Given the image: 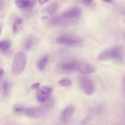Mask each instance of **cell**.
I'll return each mask as SVG.
<instances>
[{
    "mask_svg": "<svg viewBox=\"0 0 125 125\" xmlns=\"http://www.w3.org/2000/svg\"><path fill=\"white\" fill-rule=\"evenodd\" d=\"M123 53L122 47L118 45H115L102 52L99 55L98 58L101 61L112 59L115 62H119L122 61Z\"/></svg>",
    "mask_w": 125,
    "mask_h": 125,
    "instance_id": "1",
    "label": "cell"
},
{
    "mask_svg": "<svg viewBox=\"0 0 125 125\" xmlns=\"http://www.w3.org/2000/svg\"><path fill=\"white\" fill-rule=\"evenodd\" d=\"M26 58L24 54L19 52L15 54L13 59L11 71L15 75H18L23 71L25 66Z\"/></svg>",
    "mask_w": 125,
    "mask_h": 125,
    "instance_id": "2",
    "label": "cell"
},
{
    "mask_svg": "<svg viewBox=\"0 0 125 125\" xmlns=\"http://www.w3.org/2000/svg\"><path fill=\"white\" fill-rule=\"evenodd\" d=\"M79 86L82 90L86 94H93L95 90V85L93 80L90 77L86 76H81L79 77Z\"/></svg>",
    "mask_w": 125,
    "mask_h": 125,
    "instance_id": "3",
    "label": "cell"
},
{
    "mask_svg": "<svg viewBox=\"0 0 125 125\" xmlns=\"http://www.w3.org/2000/svg\"><path fill=\"white\" fill-rule=\"evenodd\" d=\"M72 70L83 75L94 73L95 69L93 65L84 62L75 61L71 62Z\"/></svg>",
    "mask_w": 125,
    "mask_h": 125,
    "instance_id": "4",
    "label": "cell"
},
{
    "mask_svg": "<svg viewBox=\"0 0 125 125\" xmlns=\"http://www.w3.org/2000/svg\"><path fill=\"white\" fill-rule=\"evenodd\" d=\"M52 89L47 86H43L38 90L36 97L38 100L41 102H43L49 99L52 92Z\"/></svg>",
    "mask_w": 125,
    "mask_h": 125,
    "instance_id": "5",
    "label": "cell"
},
{
    "mask_svg": "<svg viewBox=\"0 0 125 125\" xmlns=\"http://www.w3.org/2000/svg\"><path fill=\"white\" fill-rule=\"evenodd\" d=\"M46 108L44 107H35L27 108L25 114L27 116L33 118L41 116L46 112Z\"/></svg>",
    "mask_w": 125,
    "mask_h": 125,
    "instance_id": "6",
    "label": "cell"
},
{
    "mask_svg": "<svg viewBox=\"0 0 125 125\" xmlns=\"http://www.w3.org/2000/svg\"><path fill=\"white\" fill-rule=\"evenodd\" d=\"M58 43L67 45L74 46L78 45L81 42L79 39L67 36H62L57 39Z\"/></svg>",
    "mask_w": 125,
    "mask_h": 125,
    "instance_id": "7",
    "label": "cell"
},
{
    "mask_svg": "<svg viewBox=\"0 0 125 125\" xmlns=\"http://www.w3.org/2000/svg\"><path fill=\"white\" fill-rule=\"evenodd\" d=\"M74 110V107L72 105L67 106L60 113L59 116L60 121L61 122L67 121L73 115Z\"/></svg>",
    "mask_w": 125,
    "mask_h": 125,
    "instance_id": "8",
    "label": "cell"
},
{
    "mask_svg": "<svg viewBox=\"0 0 125 125\" xmlns=\"http://www.w3.org/2000/svg\"><path fill=\"white\" fill-rule=\"evenodd\" d=\"M81 13L80 9L78 7H76L63 12L61 16L62 19L74 18L79 17Z\"/></svg>",
    "mask_w": 125,
    "mask_h": 125,
    "instance_id": "9",
    "label": "cell"
},
{
    "mask_svg": "<svg viewBox=\"0 0 125 125\" xmlns=\"http://www.w3.org/2000/svg\"><path fill=\"white\" fill-rule=\"evenodd\" d=\"M57 8L58 5L56 3H51L43 8L42 12L43 13H47L49 15H52L56 12Z\"/></svg>",
    "mask_w": 125,
    "mask_h": 125,
    "instance_id": "10",
    "label": "cell"
},
{
    "mask_svg": "<svg viewBox=\"0 0 125 125\" xmlns=\"http://www.w3.org/2000/svg\"><path fill=\"white\" fill-rule=\"evenodd\" d=\"M23 8L27 11H31L36 2V0H22Z\"/></svg>",
    "mask_w": 125,
    "mask_h": 125,
    "instance_id": "11",
    "label": "cell"
},
{
    "mask_svg": "<svg viewBox=\"0 0 125 125\" xmlns=\"http://www.w3.org/2000/svg\"><path fill=\"white\" fill-rule=\"evenodd\" d=\"M62 18L61 15H56L50 18L48 21L49 25L51 26H54L59 25L61 23Z\"/></svg>",
    "mask_w": 125,
    "mask_h": 125,
    "instance_id": "12",
    "label": "cell"
},
{
    "mask_svg": "<svg viewBox=\"0 0 125 125\" xmlns=\"http://www.w3.org/2000/svg\"><path fill=\"white\" fill-rule=\"evenodd\" d=\"M35 42V39L33 37L30 36L26 39L25 44V47L27 50H29L34 46Z\"/></svg>",
    "mask_w": 125,
    "mask_h": 125,
    "instance_id": "13",
    "label": "cell"
},
{
    "mask_svg": "<svg viewBox=\"0 0 125 125\" xmlns=\"http://www.w3.org/2000/svg\"><path fill=\"white\" fill-rule=\"evenodd\" d=\"M48 60V57L46 56L41 58L37 63V66L38 69L41 70H43L46 65Z\"/></svg>",
    "mask_w": 125,
    "mask_h": 125,
    "instance_id": "14",
    "label": "cell"
},
{
    "mask_svg": "<svg viewBox=\"0 0 125 125\" xmlns=\"http://www.w3.org/2000/svg\"><path fill=\"white\" fill-rule=\"evenodd\" d=\"M10 45V42L8 40H5L0 41V50L3 52H5L9 48Z\"/></svg>",
    "mask_w": 125,
    "mask_h": 125,
    "instance_id": "15",
    "label": "cell"
},
{
    "mask_svg": "<svg viewBox=\"0 0 125 125\" xmlns=\"http://www.w3.org/2000/svg\"><path fill=\"white\" fill-rule=\"evenodd\" d=\"M26 108L20 105H16L13 107L12 110L13 113L15 114L19 115L25 114Z\"/></svg>",
    "mask_w": 125,
    "mask_h": 125,
    "instance_id": "16",
    "label": "cell"
},
{
    "mask_svg": "<svg viewBox=\"0 0 125 125\" xmlns=\"http://www.w3.org/2000/svg\"><path fill=\"white\" fill-rule=\"evenodd\" d=\"M59 84L61 86H67L71 85V82L69 79L65 78L60 80L59 82Z\"/></svg>",
    "mask_w": 125,
    "mask_h": 125,
    "instance_id": "17",
    "label": "cell"
},
{
    "mask_svg": "<svg viewBox=\"0 0 125 125\" xmlns=\"http://www.w3.org/2000/svg\"><path fill=\"white\" fill-rule=\"evenodd\" d=\"M7 82L6 81H3L2 85V91L3 95L5 96L7 95L8 93Z\"/></svg>",
    "mask_w": 125,
    "mask_h": 125,
    "instance_id": "18",
    "label": "cell"
},
{
    "mask_svg": "<svg viewBox=\"0 0 125 125\" xmlns=\"http://www.w3.org/2000/svg\"><path fill=\"white\" fill-rule=\"evenodd\" d=\"M43 103L44 107L45 108H50L52 107L54 103L53 99L50 98Z\"/></svg>",
    "mask_w": 125,
    "mask_h": 125,
    "instance_id": "19",
    "label": "cell"
},
{
    "mask_svg": "<svg viewBox=\"0 0 125 125\" xmlns=\"http://www.w3.org/2000/svg\"><path fill=\"white\" fill-rule=\"evenodd\" d=\"M62 69L65 70H72V65L71 63H67L63 64L62 66Z\"/></svg>",
    "mask_w": 125,
    "mask_h": 125,
    "instance_id": "20",
    "label": "cell"
},
{
    "mask_svg": "<svg viewBox=\"0 0 125 125\" xmlns=\"http://www.w3.org/2000/svg\"><path fill=\"white\" fill-rule=\"evenodd\" d=\"M14 20L16 23L18 25L21 24L23 22L22 19L17 16H15Z\"/></svg>",
    "mask_w": 125,
    "mask_h": 125,
    "instance_id": "21",
    "label": "cell"
},
{
    "mask_svg": "<svg viewBox=\"0 0 125 125\" xmlns=\"http://www.w3.org/2000/svg\"><path fill=\"white\" fill-rule=\"evenodd\" d=\"M16 6L18 8H23V3L22 0H16L15 2Z\"/></svg>",
    "mask_w": 125,
    "mask_h": 125,
    "instance_id": "22",
    "label": "cell"
},
{
    "mask_svg": "<svg viewBox=\"0 0 125 125\" xmlns=\"http://www.w3.org/2000/svg\"><path fill=\"white\" fill-rule=\"evenodd\" d=\"M93 1L92 0H81V2L85 5L86 6H89L91 5L92 2Z\"/></svg>",
    "mask_w": 125,
    "mask_h": 125,
    "instance_id": "23",
    "label": "cell"
},
{
    "mask_svg": "<svg viewBox=\"0 0 125 125\" xmlns=\"http://www.w3.org/2000/svg\"><path fill=\"white\" fill-rule=\"evenodd\" d=\"M40 85L39 83H36L32 85L31 86V88L33 90H35L39 87Z\"/></svg>",
    "mask_w": 125,
    "mask_h": 125,
    "instance_id": "24",
    "label": "cell"
},
{
    "mask_svg": "<svg viewBox=\"0 0 125 125\" xmlns=\"http://www.w3.org/2000/svg\"><path fill=\"white\" fill-rule=\"evenodd\" d=\"M12 30L13 32L15 33H16L18 31V28L16 24L14 23L12 26Z\"/></svg>",
    "mask_w": 125,
    "mask_h": 125,
    "instance_id": "25",
    "label": "cell"
},
{
    "mask_svg": "<svg viewBox=\"0 0 125 125\" xmlns=\"http://www.w3.org/2000/svg\"><path fill=\"white\" fill-rule=\"evenodd\" d=\"M48 0H39V4L41 5H42L43 4L48 1Z\"/></svg>",
    "mask_w": 125,
    "mask_h": 125,
    "instance_id": "26",
    "label": "cell"
},
{
    "mask_svg": "<svg viewBox=\"0 0 125 125\" xmlns=\"http://www.w3.org/2000/svg\"><path fill=\"white\" fill-rule=\"evenodd\" d=\"M0 78L2 77L4 73V72L3 69L1 68L0 70Z\"/></svg>",
    "mask_w": 125,
    "mask_h": 125,
    "instance_id": "27",
    "label": "cell"
},
{
    "mask_svg": "<svg viewBox=\"0 0 125 125\" xmlns=\"http://www.w3.org/2000/svg\"><path fill=\"white\" fill-rule=\"evenodd\" d=\"M123 85L124 90L125 92V76L124 77L123 80Z\"/></svg>",
    "mask_w": 125,
    "mask_h": 125,
    "instance_id": "28",
    "label": "cell"
},
{
    "mask_svg": "<svg viewBox=\"0 0 125 125\" xmlns=\"http://www.w3.org/2000/svg\"><path fill=\"white\" fill-rule=\"evenodd\" d=\"M103 1L107 3H112L113 2L112 1L110 0H103Z\"/></svg>",
    "mask_w": 125,
    "mask_h": 125,
    "instance_id": "29",
    "label": "cell"
},
{
    "mask_svg": "<svg viewBox=\"0 0 125 125\" xmlns=\"http://www.w3.org/2000/svg\"><path fill=\"white\" fill-rule=\"evenodd\" d=\"M48 17L47 16H42L41 18L43 19H46L48 18Z\"/></svg>",
    "mask_w": 125,
    "mask_h": 125,
    "instance_id": "30",
    "label": "cell"
},
{
    "mask_svg": "<svg viewBox=\"0 0 125 125\" xmlns=\"http://www.w3.org/2000/svg\"></svg>",
    "mask_w": 125,
    "mask_h": 125,
    "instance_id": "31",
    "label": "cell"
}]
</instances>
